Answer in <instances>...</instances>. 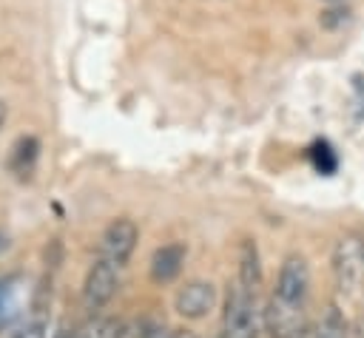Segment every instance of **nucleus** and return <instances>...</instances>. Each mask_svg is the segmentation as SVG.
Listing matches in <instances>:
<instances>
[{
	"label": "nucleus",
	"instance_id": "1",
	"mask_svg": "<svg viewBox=\"0 0 364 338\" xmlns=\"http://www.w3.org/2000/svg\"><path fill=\"white\" fill-rule=\"evenodd\" d=\"M333 287L344 304H364V236L350 230L333 247Z\"/></svg>",
	"mask_w": 364,
	"mask_h": 338
},
{
	"label": "nucleus",
	"instance_id": "2",
	"mask_svg": "<svg viewBox=\"0 0 364 338\" xmlns=\"http://www.w3.org/2000/svg\"><path fill=\"white\" fill-rule=\"evenodd\" d=\"M222 335L225 338H259V329H256V293H250L239 281L228 293V301H225Z\"/></svg>",
	"mask_w": 364,
	"mask_h": 338
},
{
	"label": "nucleus",
	"instance_id": "3",
	"mask_svg": "<svg viewBox=\"0 0 364 338\" xmlns=\"http://www.w3.org/2000/svg\"><path fill=\"white\" fill-rule=\"evenodd\" d=\"M307 301H287L276 293L264 310V327L270 338H307Z\"/></svg>",
	"mask_w": 364,
	"mask_h": 338
},
{
	"label": "nucleus",
	"instance_id": "4",
	"mask_svg": "<svg viewBox=\"0 0 364 338\" xmlns=\"http://www.w3.org/2000/svg\"><path fill=\"white\" fill-rule=\"evenodd\" d=\"M122 264L117 261H108V258H100L91 264L88 276H85V284H82V307L88 312H97L102 310L119 290V278H122Z\"/></svg>",
	"mask_w": 364,
	"mask_h": 338
},
{
	"label": "nucleus",
	"instance_id": "5",
	"mask_svg": "<svg viewBox=\"0 0 364 338\" xmlns=\"http://www.w3.org/2000/svg\"><path fill=\"white\" fill-rule=\"evenodd\" d=\"M139 241V227L131 222V219H114L102 236H100V247H97V256L100 258H108V261H117V264H128L134 247Z\"/></svg>",
	"mask_w": 364,
	"mask_h": 338
},
{
	"label": "nucleus",
	"instance_id": "6",
	"mask_svg": "<svg viewBox=\"0 0 364 338\" xmlns=\"http://www.w3.org/2000/svg\"><path fill=\"white\" fill-rule=\"evenodd\" d=\"M307 290H310V267L304 261V256L290 253L282 261L279 270V281H276V295L287 298V301H307Z\"/></svg>",
	"mask_w": 364,
	"mask_h": 338
},
{
	"label": "nucleus",
	"instance_id": "7",
	"mask_svg": "<svg viewBox=\"0 0 364 338\" xmlns=\"http://www.w3.org/2000/svg\"><path fill=\"white\" fill-rule=\"evenodd\" d=\"M216 304V287L210 281H191L176 293V312L182 318H205Z\"/></svg>",
	"mask_w": 364,
	"mask_h": 338
},
{
	"label": "nucleus",
	"instance_id": "8",
	"mask_svg": "<svg viewBox=\"0 0 364 338\" xmlns=\"http://www.w3.org/2000/svg\"><path fill=\"white\" fill-rule=\"evenodd\" d=\"M182 264H185V244L171 241V244L156 247L151 256V264H148L151 281L154 284H171L182 273Z\"/></svg>",
	"mask_w": 364,
	"mask_h": 338
},
{
	"label": "nucleus",
	"instance_id": "9",
	"mask_svg": "<svg viewBox=\"0 0 364 338\" xmlns=\"http://www.w3.org/2000/svg\"><path fill=\"white\" fill-rule=\"evenodd\" d=\"M239 284H245L250 293H256L262 284V261H259L256 241L250 239L239 244Z\"/></svg>",
	"mask_w": 364,
	"mask_h": 338
},
{
	"label": "nucleus",
	"instance_id": "10",
	"mask_svg": "<svg viewBox=\"0 0 364 338\" xmlns=\"http://www.w3.org/2000/svg\"><path fill=\"white\" fill-rule=\"evenodd\" d=\"M23 287H17V278L0 284V324H11L23 318Z\"/></svg>",
	"mask_w": 364,
	"mask_h": 338
},
{
	"label": "nucleus",
	"instance_id": "11",
	"mask_svg": "<svg viewBox=\"0 0 364 338\" xmlns=\"http://www.w3.org/2000/svg\"><path fill=\"white\" fill-rule=\"evenodd\" d=\"M310 338H347V318H344V312L336 304H330L324 310L321 321L316 324V332Z\"/></svg>",
	"mask_w": 364,
	"mask_h": 338
},
{
	"label": "nucleus",
	"instance_id": "12",
	"mask_svg": "<svg viewBox=\"0 0 364 338\" xmlns=\"http://www.w3.org/2000/svg\"><path fill=\"white\" fill-rule=\"evenodd\" d=\"M117 329V321L102 318V315H91L80 329H74V338H111V332Z\"/></svg>",
	"mask_w": 364,
	"mask_h": 338
},
{
	"label": "nucleus",
	"instance_id": "13",
	"mask_svg": "<svg viewBox=\"0 0 364 338\" xmlns=\"http://www.w3.org/2000/svg\"><path fill=\"white\" fill-rule=\"evenodd\" d=\"M310 159H313V165H316L321 173H327V176H330V173L336 170V165H338V162H336V153H333V148H330L327 142H316V145L310 148Z\"/></svg>",
	"mask_w": 364,
	"mask_h": 338
},
{
	"label": "nucleus",
	"instance_id": "14",
	"mask_svg": "<svg viewBox=\"0 0 364 338\" xmlns=\"http://www.w3.org/2000/svg\"><path fill=\"white\" fill-rule=\"evenodd\" d=\"M6 338H48V327L43 318H31V321H23L20 327H14Z\"/></svg>",
	"mask_w": 364,
	"mask_h": 338
},
{
	"label": "nucleus",
	"instance_id": "15",
	"mask_svg": "<svg viewBox=\"0 0 364 338\" xmlns=\"http://www.w3.org/2000/svg\"><path fill=\"white\" fill-rule=\"evenodd\" d=\"M111 338H142V324H136V321H119L117 329L111 332Z\"/></svg>",
	"mask_w": 364,
	"mask_h": 338
},
{
	"label": "nucleus",
	"instance_id": "16",
	"mask_svg": "<svg viewBox=\"0 0 364 338\" xmlns=\"http://www.w3.org/2000/svg\"><path fill=\"white\" fill-rule=\"evenodd\" d=\"M142 338H171V329L165 324L151 321V324H142Z\"/></svg>",
	"mask_w": 364,
	"mask_h": 338
},
{
	"label": "nucleus",
	"instance_id": "17",
	"mask_svg": "<svg viewBox=\"0 0 364 338\" xmlns=\"http://www.w3.org/2000/svg\"><path fill=\"white\" fill-rule=\"evenodd\" d=\"M51 338H74V329H68V324H60Z\"/></svg>",
	"mask_w": 364,
	"mask_h": 338
},
{
	"label": "nucleus",
	"instance_id": "18",
	"mask_svg": "<svg viewBox=\"0 0 364 338\" xmlns=\"http://www.w3.org/2000/svg\"><path fill=\"white\" fill-rule=\"evenodd\" d=\"M171 338H196L191 329H171Z\"/></svg>",
	"mask_w": 364,
	"mask_h": 338
},
{
	"label": "nucleus",
	"instance_id": "19",
	"mask_svg": "<svg viewBox=\"0 0 364 338\" xmlns=\"http://www.w3.org/2000/svg\"><path fill=\"white\" fill-rule=\"evenodd\" d=\"M3 122H6V105H3V99H0V128H3Z\"/></svg>",
	"mask_w": 364,
	"mask_h": 338
},
{
	"label": "nucleus",
	"instance_id": "20",
	"mask_svg": "<svg viewBox=\"0 0 364 338\" xmlns=\"http://www.w3.org/2000/svg\"><path fill=\"white\" fill-rule=\"evenodd\" d=\"M3 247H6V236H0V250H3Z\"/></svg>",
	"mask_w": 364,
	"mask_h": 338
},
{
	"label": "nucleus",
	"instance_id": "21",
	"mask_svg": "<svg viewBox=\"0 0 364 338\" xmlns=\"http://www.w3.org/2000/svg\"><path fill=\"white\" fill-rule=\"evenodd\" d=\"M222 338H225V335H222Z\"/></svg>",
	"mask_w": 364,
	"mask_h": 338
}]
</instances>
